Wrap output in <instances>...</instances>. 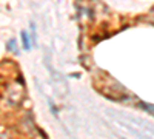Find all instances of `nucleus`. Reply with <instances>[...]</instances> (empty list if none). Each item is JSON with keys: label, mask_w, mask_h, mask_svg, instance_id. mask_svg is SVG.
<instances>
[{"label": "nucleus", "mask_w": 154, "mask_h": 139, "mask_svg": "<svg viewBox=\"0 0 154 139\" xmlns=\"http://www.w3.org/2000/svg\"><path fill=\"white\" fill-rule=\"evenodd\" d=\"M22 43H23V46H25V49H31V43H29V37H28V34H26V31H22Z\"/></svg>", "instance_id": "1"}]
</instances>
